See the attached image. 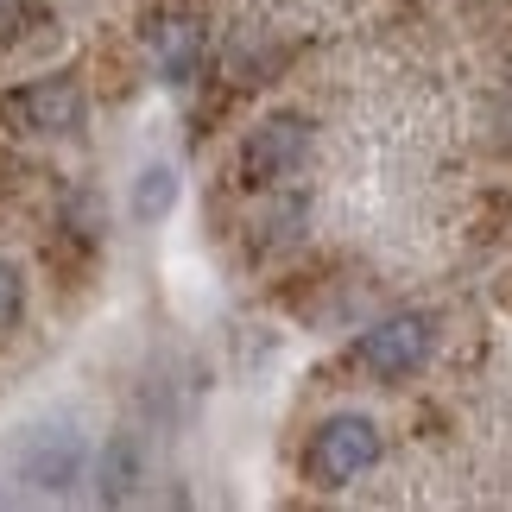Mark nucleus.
Returning <instances> with one entry per match:
<instances>
[{
    "label": "nucleus",
    "mask_w": 512,
    "mask_h": 512,
    "mask_svg": "<svg viewBox=\"0 0 512 512\" xmlns=\"http://www.w3.org/2000/svg\"><path fill=\"white\" fill-rule=\"evenodd\" d=\"M380 456H386L380 424L361 418V411H336V418H323L317 430H310V443H304V481L348 487V481H361Z\"/></svg>",
    "instance_id": "f257e3e1"
},
{
    "label": "nucleus",
    "mask_w": 512,
    "mask_h": 512,
    "mask_svg": "<svg viewBox=\"0 0 512 512\" xmlns=\"http://www.w3.org/2000/svg\"><path fill=\"white\" fill-rule=\"evenodd\" d=\"M0 121L13 133L64 140V133H83V121H89V89L76 76H38V83H19L0 95Z\"/></svg>",
    "instance_id": "f03ea898"
},
{
    "label": "nucleus",
    "mask_w": 512,
    "mask_h": 512,
    "mask_svg": "<svg viewBox=\"0 0 512 512\" xmlns=\"http://www.w3.org/2000/svg\"><path fill=\"white\" fill-rule=\"evenodd\" d=\"M430 348H437V323H430L424 310H392V317H380L373 329H361L354 367H361L367 380H405V373H418L430 361Z\"/></svg>",
    "instance_id": "7ed1b4c3"
},
{
    "label": "nucleus",
    "mask_w": 512,
    "mask_h": 512,
    "mask_svg": "<svg viewBox=\"0 0 512 512\" xmlns=\"http://www.w3.org/2000/svg\"><path fill=\"white\" fill-rule=\"evenodd\" d=\"M304 159H310V127L298 121V114H272V121L247 127L241 152H234V165H241V184H247V190L285 184V177L298 171Z\"/></svg>",
    "instance_id": "20e7f679"
},
{
    "label": "nucleus",
    "mask_w": 512,
    "mask_h": 512,
    "mask_svg": "<svg viewBox=\"0 0 512 512\" xmlns=\"http://www.w3.org/2000/svg\"><path fill=\"white\" fill-rule=\"evenodd\" d=\"M19 475H26L38 494H64L89 475V443L83 430L70 424H32L26 437H19Z\"/></svg>",
    "instance_id": "39448f33"
},
{
    "label": "nucleus",
    "mask_w": 512,
    "mask_h": 512,
    "mask_svg": "<svg viewBox=\"0 0 512 512\" xmlns=\"http://www.w3.org/2000/svg\"><path fill=\"white\" fill-rule=\"evenodd\" d=\"M203 51H209V32L190 7H165V13L146 19V64H152L159 83L184 89L190 76L203 70Z\"/></svg>",
    "instance_id": "423d86ee"
},
{
    "label": "nucleus",
    "mask_w": 512,
    "mask_h": 512,
    "mask_svg": "<svg viewBox=\"0 0 512 512\" xmlns=\"http://www.w3.org/2000/svg\"><path fill=\"white\" fill-rule=\"evenodd\" d=\"M171 209H177V171L171 165H146L133 177V215H140V222H165Z\"/></svg>",
    "instance_id": "0eeeda50"
},
{
    "label": "nucleus",
    "mask_w": 512,
    "mask_h": 512,
    "mask_svg": "<svg viewBox=\"0 0 512 512\" xmlns=\"http://www.w3.org/2000/svg\"><path fill=\"white\" fill-rule=\"evenodd\" d=\"M133 475H140V456H133V443L121 437V443L108 449V462H102V500H127Z\"/></svg>",
    "instance_id": "6e6552de"
},
{
    "label": "nucleus",
    "mask_w": 512,
    "mask_h": 512,
    "mask_svg": "<svg viewBox=\"0 0 512 512\" xmlns=\"http://www.w3.org/2000/svg\"><path fill=\"white\" fill-rule=\"evenodd\" d=\"M19 317H26V279H19L13 260H0V336L19 329Z\"/></svg>",
    "instance_id": "1a4fd4ad"
}]
</instances>
